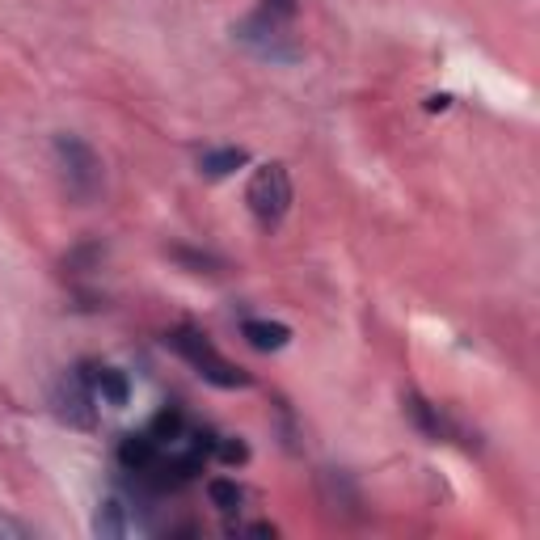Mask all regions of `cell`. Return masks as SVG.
Returning a JSON list of instances; mask_svg holds the SVG:
<instances>
[{
  "label": "cell",
  "mask_w": 540,
  "mask_h": 540,
  "mask_svg": "<svg viewBox=\"0 0 540 540\" xmlns=\"http://www.w3.org/2000/svg\"><path fill=\"white\" fill-rule=\"evenodd\" d=\"M165 346H169V351H178L190 368H195L207 384H216V389H245V384H249V372L237 368V363H228L216 346H211V338L199 334L195 325H178V330H169Z\"/></svg>",
  "instance_id": "6da1fadb"
},
{
  "label": "cell",
  "mask_w": 540,
  "mask_h": 540,
  "mask_svg": "<svg viewBox=\"0 0 540 540\" xmlns=\"http://www.w3.org/2000/svg\"><path fill=\"white\" fill-rule=\"evenodd\" d=\"M93 405H98V393H93V363H81L72 368L60 389H55V410H60L72 427H93Z\"/></svg>",
  "instance_id": "277c9868"
},
{
  "label": "cell",
  "mask_w": 540,
  "mask_h": 540,
  "mask_svg": "<svg viewBox=\"0 0 540 540\" xmlns=\"http://www.w3.org/2000/svg\"><path fill=\"white\" fill-rule=\"evenodd\" d=\"M211 452H216L224 465H245V460H249V448L241 439H216V448H211Z\"/></svg>",
  "instance_id": "4fadbf2b"
},
{
  "label": "cell",
  "mask_w": 540,
  "mask_h": 540,
  "mask_svg": "<svg viewBox=\"0 0 540 540\" xmlns=\"http://www.w3.org/2000/svg\"><path fill=\"white\" fill-rule=\"evenodd\" d=\"M241 338L254 346V351H283L287 342H292V330H287L283 321H245L241 325Z\"/></svg>",
  "instance_id": "8992f818"
},
{
  "label": "cell",
  "mask_w": 540,
  "mask_h": 540,
  "mask_svg": "<svg viewBox=\"0 0 540 540\" xmlns=\"http://www.w3.org/2000/svg\"><path fill=\"white\" fill-rule=\"evenodd\" d=\"M207 494H211V503H216L224 515L241 511V503H245V490L237 486V481H228V477H216V481H207Z\"/></svg>",
  "instance_id": "8fae6325"
},
{
  "label": "cell",
  "mask_w": 540,
  "mask_h": 540,
  "mask_svg": "<svg viewBox=\"0 0 540 540\" xmlns=\"http://www.w3.org/2000/svg\"><path fill=\"white\" fill-rule=\"evenodd\" d=\"M148 435L157 439L161 448H165V443H169V448H178V443L186 439V422H182L178 410H165V414H157V422H152V431H148Z\"/></svg>",
  "instance_id": "7c38bea8"
},
{
  "label": "cell",
  "mask_w": 540,
  "mask_h": 540,
  "mask_svg": "<svg viewBox=\"0 0 540 540\" xmlns=\"http://www.w3.org/2000/svg\"><path fill=\"white\" fill-rule=\"evenodd\" d=\"M241 165H249L245 148H211V152H203V157H199L203 178H228V173H237Z\"/></svg>",
  "instance_id": "30bf717a"
},
{
  "label": "cell",
  "mask_w": 540,
  "mask_h": 540,
  "mask_svg": "<svg viewBox=\"0 0 540 540\" xmlns=\"http://www.w3.org/2000/svg\"><path fill=\"white\" fill-rule=\"evenodd\" d=\"M55 165L64 173V186L72 199H93L102 190V157L93 152L81 135H55L51 140Z\"/></svg>",
  "instance_id": "3957f363"
},
{
  "label": "cell",
  "mask_w": 540,
  "mask_h": 540,
  "mask_svg": "<svg viewBox=\"0 0 540 540\" xmlns=\"http://www.w3.org/2000/svg\"><path fill=\"white\" fill-rule=\"evenodd\" d=\"M448 106H452L448 93H439V98H427V110H448Z\"/></svg>",
  "instance_id": "5bb4252c"
},
{
  "label": "cell",
  "mask_w": 540,
  "mask_h": 540,
  "mask_svg": "<svg viewBox=\"0 0 540 540\" xmlns=\"http://www.w3.org/2000/svg\"><path fill=\"white\" fill-rule=\"evenodd\" d=\"M93 532H98L102 540H119L131 532V519H127V503L123 498H106V503L98 507V515H93Z\"/></svg>",
  "instance_id": "9c48e42d"
},
{
  "label": "cell",
  "mask_w": 540,
  "mask_h": 540,
  "mask_svg": "<svg viewBox=\"0 0 540 540\" xmlns=\"http://www.w3.org/2000/svg\"><path fill=\"white\" fill-rule=\"evenodd\" d=\"M157 460H161V443L152 439V435H123L119 443V465L127 473H148V469H157Z\"/></svg>",
  "instance_id": "5b68a950"
},
{
  "label": "cell",
  "mask_w": 540,
  "mask_h": 540,
  "mask_svg": "<svg viewBox=\"0 0 540 540\" xmlns=\"http://www.w3.org/2000/svg\"><path fill=\"white\" fill-rule=\"evenodd\" d=\"M93 393H98L102 405H114V410H123L127 397H131V384L119 368H98L93 363Z\"/></svg>",
  "instance_id": "ba28073f"
},
{
  "label": "cell",
  "mask_w": 540,
  "mask_h": 540,
  "mask_svg": "<svg viewBox=\"0 0 540 540\" xmlns=\"http://www.w3.org/2000/svg\"><path fill=\"white\" fill-rule=\"evenodd\" d=\"M405 414H410V418L418 422V431L427 435V439H448V435H452V422L439 414V405L422 401L418 393H410V397H405Z\"/></svg>",
  "instance_id": "52a82bcc"
},
{
  "label": "cell",
  "mask_w": 540,
  "mask_h": 540,
  "mask_svg": "<svg viewBox=\"0 0 540 540\" xmlns=\"http://www.w3.org/2000/svg\"><path fill=\"white\" fill-rule=\"evenodd\" d=\"M245 203H249V211H254L262 233L279 228L283 216L292 211V173H287V165H279V161L258 165L254 178H249V186H245Z\"/></svg>",
  "instance_id": "7a4b0ae2"
}]
</instances>
